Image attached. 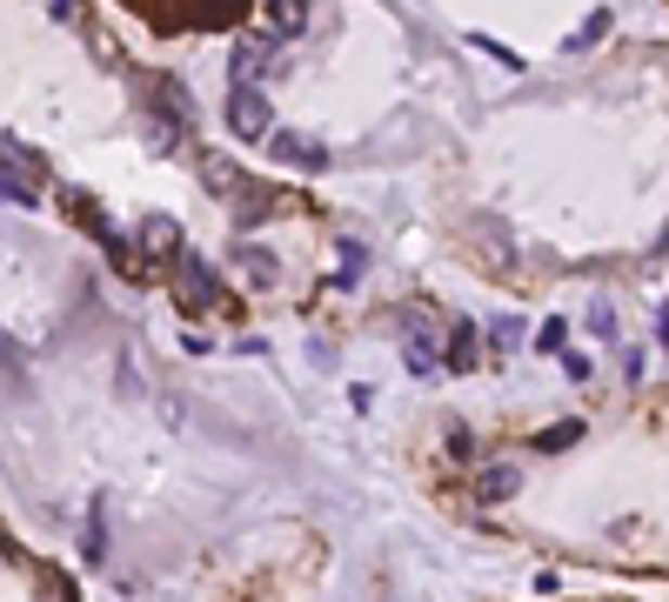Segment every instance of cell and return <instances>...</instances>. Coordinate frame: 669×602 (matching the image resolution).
<instances>
[{"instance_id": "6da1fadb", "label": "cell", "mask_w": 669, "mask_h": 602, "mask_svg": "<svg viewBox=\"0 0 669 602\" xmlns=\"http://www.w3.org/2000/svg\"><path fill=\"white\" fill-rule=\"evenodd\" d=\"M175 295H181L188 315H208V308L221 302V281H215V268H208V255H181V261H175Z\"/></svg>"}, {"instance_id": "7a4b0ae2", "label": "cell", "mask_w": 669, "mask_h": 602, "mask_svg": "<svg viewBox=\"0 0 669 602\" xmlns=\"http://www.w3.org/2000/svg\"><path fill=\"white\" fill-rule=\"evenodd\" d=\"M228 128L242 135V141H268V135H274L268 94H261V88H234V94H228Z\"/></svg>"}, {"instance_id": "3957f363", "label": "cell", "mask_w": 669, "mask_h": 602, "mask_svg": "<svg viewBox=\"0 0 669 602\" xmlns=\"http://www.w3.org/2000/svg\"><path fill=\"white\" fill-rule=\"evenodd\" d=\"M274 61H282V34H248L242 48H234V80L255 88L261 74H274Z\"/></svg>"}, {"instance_id": "277c9868", "label": "cell", "mask_w": 669, "mask_h": 602, "mask_svg": "<svg viewBox=\"0 0 669 602\" xmlns=\"http://www.w3.org/2000/svg\"><path fill=\"white\" fill-rule=\"evenodd\" d=\"M268 154H274V161H288V168H308V175H322V168H329V148H322V141H308V135H295V128H274V135H268Z\"/></svg>"}, {"instance_id": "5b68a950", "label": "cell", "mask_w": 669, "mask_h": 602, "mask_svg": "<svg viewBox=\"0 0 669 602\" xmlns=\"http://www.w3.org/2000/svg\"><path fill=\"white\" fill-rule=\"evenodd\" d=\"M134 241H141L154 261H181V255H188V248H181V221H175V215H147Z\"/></svg>"}, {"instance_id": "8992f818", "label": "cell", "mask_w": 669, "mask_h": 602, "mask_svg": "<svg viewBox=\"0 0 669 602\" xmlns=\"http://www.w3.org/2000/svg\"><path fill=\"white\" fill-rule=\"evenodd\" d=\"M523 489V469L516 462H489L483 475H476V502H509Z\"/></svg>"}, {"instance_id": "52a82bcc", "label": "cell", "mask_w": 669, "mask_h": 602, "mask_svg": "<svg viewBox=\"0 0 669 602\" xmlns=\"http://www.w3.org/2000/svg\"><path fill=\"white\" fill-rule=\"evenodd\" d=\"M268 34H282V40L308 34V0H268Z\"/></svg>"}, {"instance_id": "ba28073f", "label": "cell", "mask_w": 669, "mask_h": 602, "mask_svg": "<svg viewBox=\"0 0 669 602\" xmlns=\"http://www.w3.org/2000/svg\"><path fill=\"white\" fill-rule=\"evenodd\" d=\"M0 168H21V175H48V161L34 154L21 135H0Z\"/></svg>"}, {"instance_id": "9c48e42d", "label": "cell", "mask_w": 669, "mask_h": 602, "mask_svg": "<svg viewBox=\"0 0 669 602\" xmlns=\"http://www.w3.org/2000/svg\"><path fill=\"white\" fill-rule=\"evenodd\" d=\"M0 201H8V208H41V194H34V175L0 168Z\"/></svg>"}, {"instance_id": "30bf717a", "label": "cell", "mask_w": 669, "mask_h": 602, "mask_svg": "<svg viewBox=\"0 0 669 602\" xmlns=\"http://www.w3.org/2000/svg\"><path fill=\"white\" fill-rule=\"evenodd\" d=\"M449 369H476V321H455V329H449Z\"/></svg>"}, {"instance_id": "8fae6325", "label": "cell", "mask_w": 669, "mask_h": 602, "mask_svg": "<svg viewBox=\"0 0 669 602\" xmlns=\"http://www.w3.org/2000/svg\"><path fill=\"white\" fill-rule=\"evenodd\" d=\"M576 441H582V422H556V428L536 435V456H563V449H576Z\"/></svg>"}, {"instance_id": "7c38bea8", "label": "cell", "mask_w": 669, "mask_h": 602, "mask_svg": "<svg viewBox=\"0 0 669 602\" xmlns=\"http://www.w3.org/2000/svg\"><path fill=\"white\" fill-rule=\"evenodd\" d=\"M234 261L248 268L255 289H274V274H282V268H274V255H261V248H234Z\"/></svg>"}, {"instance_id": "4fadbf2b", "label": "cell", "mask_w": 669, "mask_h": 602, "mask_svg": "<svg viewBox=\"0 0 669 602\" xmlns=\"http://www.w3.org/2000/svg\"><path fill=\"white\" fill-rule=\"evenodd\" d=\"M603 34H609V8H596V14H589V21H582L569 40H563V48H569V54H582V48H596Z\"/></svg>"}, {"instance_id": "5bb4252c", "label": "cell", "mask_w": 669, "mask_h": 602, "mask_svg": "<svg viewBox=\"0 0 669 602\" xmlns=\"http://www.w3.org/2000/svg\"><path fill=\"white\" fill-rule=\"evenodd\" d=\"M67 215H74V221H81V228H88V234H94V241H101V234H107V215H101V208H94V201H88V194H67Z\"/></svg>"}, {"instance_id": "9a60e30c", "label": "cell", "mask_w": 669, "mask_h": 602, "mask_svg": "<svg viewBox=\"0 0 669 602\" xmlns=\"http://www.w3.org/2000/svg\"><path fill=\"white\" fill-rule=\"evenodd\" d=\"M409 375H436V342L428 335H409Z\"/></svg>"}, {"instance_id": "2e32d148", "label": "cell", "mask_w": 669, "mask_h": 602, "mask_svg": "<svg viewBox=\"0 0 669 602\" xmlns=\"http://www.w3.org/2000/svg\"><path fill=\"white\" fill-rule=\"evenodd\" d=\"M202 175H208V188H242V175H234V161H221V154H208V161H202Z\"/></svg>"}, {"instance_id": "e0dca14e", "label": "cell", "mask_w": 669, "mask_h": 602, "mask_svg": "<svg viewBox=\"0 0 669 602\" xmlns=\"http://www.w3.org/2000/svg\"><path fill=\"white\" fill-rule=\"evenodd\" d=\"M81 555H88V562H101V555H107V522H101V509H94L88 536H81Z\"/></svg>"}, {"instance_id": "ac0fdd59", "label": "cell", "mask_w": 669, "mask_h": 602, "mask_svg": "<svg viewBox=\"0 0 669 602\" xmlns=\"http://www.w3.org/2000/svg\"><path fill=\"white\" fill-rule=\"evenodd\" d=\"M489 342H496V348L509 355V348H516V342H523V329H516V321H509V315H502V321H489Z\"/></svg>"}, {"instance_id": "d6986e66", "label": "cell", "mask_w": 669, "mask_h": 602, "mask_svg": "<svg viewBox=\"0 0 669 602\" xmlns=\"http://www.w3.org/2000/svg\"><path fill=\"white\" fill-rule=\"evenodd\" d=\"M563 342H569V329H563V321H542V329H536V348H542V355H556Z\"/></svg>"}, {"instance_id": "ffe728a7", "label": "cell", "mask_w": 669, "mask_h": 602, "mask_svg": "<svg viewBox=\"0 0 669 602\" xmlns=\"http://www.w3.org/2000/svg\"><path fill=\"white\" fill-rule=\"evenodd\" d=\"M449 456H455V462H476V435H468L462 422L449 428Z\"/></svg>"}, {"instance_id": "44dd1931", "label": "cell", "mask_w": 669, "mask_h": 602, "mask_svg": "<svg viewBox=\"0 0 669 602\" xmlns=\"http://www.w3.org/2000/svg\"><path fill=\"white\" fill-rule=\"evenodd\" d=\"M563 369H569V382H589V375H596V361H589V355H563Z\"/></svg>"}, {"instance_id": "7402d4cb", "label": "cell", "mask_w": 669, "mask_h": 602, "mask_svg": "<svg viewBox=\"0 0 669 602\" xmlns=\"http://www.w3.org/2000/svg\"><path fill=\"white\" fill-rule=\"evenodd\" d=\"M589 335H616V315L609 308H589Z\"/></svg>"}, {"instance_id": "603a6c76", "label": "cell", "mask_w": 669, "mask_h": 602, "mask_svg": "<svg viewBox=\"0 0 669 602\" xmlns=\"http://www.w3.org/2000/svg\"><path fill=\"white\" fill-rule=\"evenodd\" d=\"M54 8V21H81V0H48Z\"/></svg>"}, {"instance_id": "cb8c5ba5", "label": "cell", "mask_w": 669, "mask_h": 602, "mask_svg": "<svg viewBox=\"0 0 669 602\" xmlns=\"http://www.w3.org/2000/svg\"><path fill=\"white\" fill-rule=\"evenodd\" d=\"M656 335H662V348H669V308H662V321H656Z\"/></svg>"}]
</instances>
